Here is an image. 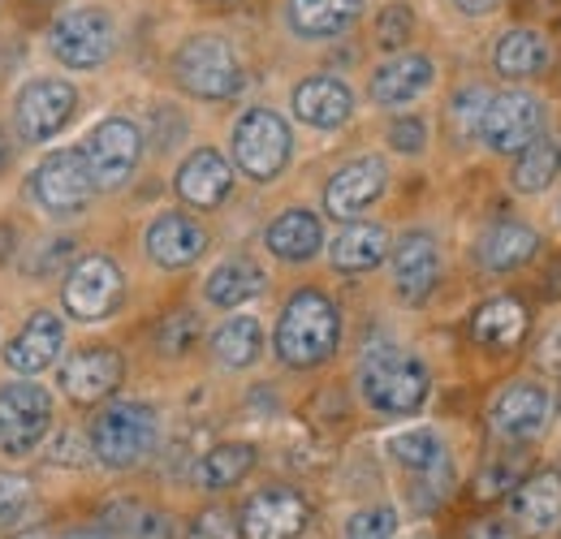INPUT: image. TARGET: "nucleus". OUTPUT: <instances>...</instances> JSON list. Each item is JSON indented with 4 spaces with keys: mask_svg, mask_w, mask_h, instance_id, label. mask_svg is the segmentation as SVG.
<instances>
[{
    "mask_svg": "<svg viewBox=\"0 0 561 539\" xmlns=\"http://www.w3.org/2000/svg\"><path fill=\"white\" fill-rule=\"evenodd\" d=\"M358 389L376 414H415L432 393V376L411 349L371 341L358 358Z\"/></svg>",
    "mask_w": 561,
    "mask_h": 539,
    "instance_id": "obj_1",
    "label": "nucleus"
},
{
    "mask_svg": "<svg viewBox=\"0 0 561 539\" xmlns=\"http://www.w3.org/2000/svg\"><path fill=\"white\" fill-rule=\"evenodd\" d=\"M342 341V316L320 289H302L285 302L277 320V358L285 367H320Z\"/></svg>",
    "mask_w": 561,
    "mask_h": 539,
    "instance_id": "obj_2",
    "label": "nucleus"
},
{
    "mask_svg": "<svg viewBox=\"0 0 561 539\" xmlns=\"http://www.w3.org/2000/svg\"><path fill=\"white\" fill-rule=\"evenodd\" d=\"M91 458L108 471H130L156 449L160 440V414L147 402H113L91 423Z\"/></svg>",
    "mask_w": 561,
    "mask_h": 539,
    "instance_id": "obj_3",
    "label": "nucleus"
},
{
    "mask_svg": "<svg viewBox=\"0 0 561 539\" xmlns=\"http://www.w3.org/2000/svg\"><path fill=\"white\" fill-rule=\"evenodd\" d=\"M178 82L199 100H233L242 91V61L220 35H195L173 57Z\"/></svg>",
    "mask_w": 561,
    "mask_h": 539,
    "instance_id": "obj_4",
    "label": "nucleus"
},
{
    "mask_svg": "<svg viewBox=\"0 0 561 539\" xmlns=\"http://www.w3.org/2000/svg\"><path fill=\"white\" fill-rule=\"evenodd\" d=\"M294 151V138L285 117H277L273 108H251L238 117L233 126V164L251 177V182H273L285 173Z\"/></svg>",
    "mask_w": 561,
    "mask_h": 539,
    "instance_id": "obj_5",
    "label": "nucleus"
},
{
    "mask_svg": "<svg viewBox=\"0 0 561 539\" xmlns=\"http://www.w3.org/2000/svg\"><path fill=\"white\" fill-rule=\"evenodd\" d=\"M53 427V398L48 389L31 380H13L0 389V454L4 458H26L44 445Z\"/></svg>",
    "mask_w": 561,
    "mask_h": 539,
    "instance_id": "obj_6",
    "label": "nucleus"
},
{
    "mask_svg": "<svg viewBox=\"0 0 561 539\" xmlns=\"http://www.w3.org/2000/svg\"><path fill=\"white\" fill-rule=\"evenodd\" d=\"M48 44H53V57H57L61 66L100 69L113 57V48H117V22H113L104 9L82 4V9H70V13H61V18L53 22Z\"/></svg>",
    "mask_w": 561,
    "mask_h": 539,
    "instance_id": "obj_7",
    "label": "nucleus"
},
{
    "mask_svg": "<svg viewBox=\"0 0 561 539\" xmlns=\"http://www.w3.org/2000/svg\"><path fill=\"white\" fill-rule=\"evenodd\" d=\"M95 195V182H91V169H87V156L82 151H48L35 173H31V199L39 203L44 211L53 216H73L82 211Z\"/></svg>",
    "mask_w": 561,
    "mask_h": 539,
    "instance_id": "obj_8",
    "label": "nucleus"
},
{
    "mask_svg": "<svg viewBox=\"0 0 561 539\" xmlns=\"http://www.w3.org/2000/svg\"><path fill=\"white\" fill-rule=\"evenodd\" d=\"M73 113H78V91L66 78H35L18 91L13 126H18V138L26 142H48L70 126Z\"/></svg>",
    "mask_w": 561,
    "mask_h": 539,
    "instance_id": "obj_9",
    "label": "nucleus"
},
{
    "mask_svg": "<svg viewBox=\"0 0 561 539\" xmlns=\"http://www.w3.org/2000/svg\"><path fill=\"white\" fill-rule=\"evenodd\" d=\"M126 294V280H122V268L108 260V255H87L78 260L61 285V302L73 320L82 324H95V320H108L117 311Z\"/></svg>",
    "mask_w": 561,
    "mask_h": 539,
    "instance_id": "obj_10",
    "label": "nucleus"
},
{
    "mask_svg": "<svg viewBox=\"0 0 561 539\" xmlns=\"http://www.w3.org/2000/svg\"><path fill=\"white\" fill-rule=\"evenodd\" d=\"M82 156H87V169H91L95 191H117V186L130 182V173L139 169V156H142L139 126L126 122V117L100 122V126L87 135Z\"/></svg>",
    "mask_w": 561,
    "mask_h": 539,
    "instance_id": "obj_11",
    "label": "nucleus"
},
{
    "mask_svg": "<svg viewBox=\"0 0 561 539\" xmlns=\"http://www.w3.org/2000/svg\"><path fill=\"white\" fill-rule=\"evenodd\" d=\"M540 126H545V113H540L536 95L501 91V95H489V108H484V122H480V138L489 142L492 151H501V156H518L523 147H531L540 138Z\"/></svg>",
    "mask_w": 561,
    "mask_h": 539,
    "instance_id": "obj_12",
    "label": "nucleus"
},
{
    "mask_svg": "<svg viewBox=\"0 0 561 539\" xmlns=\"http://www.w3.org/2000/svg\"><path fill=\"white\" fill-rule=\"evenodd\" d=\"M389 186V169L380 156H358L351 164H342L329 186H324V211L333 220H358L371 203L385 195Z\"/></svg>",
    "mask_w": 561,
    "mask_h": 539,
    "instance_id": "obj_13",
    "label": "nucleus"
},
{
    "mask_svg": "<svg viewBox=\"0 0 561 539\" xmlns=\"http://www.w3.org/2000/svg\"><path fill=\"white\" fill-rule=\"evenodd\" d=\"M307 501L294 488H264L242 505V539H298L307 531Z\"/></svg>",
    "mask_w": 561,
    "mask_h": 539,
    "instance_id": "obj_14",
    "label": "nucleus"
},
{
    "mask_svg": "<svg viewBox=\"0 0 561 539\" xmlns=\"http://www.w3.org/2000/svg\"><path fill=\"white\" fill-rule=\"evenodd\" d=\"M510 514H514V531L531 539L553 536L561 527V474L536 471L518 479L514 496H510Z\"/></svg>",
    "mask_w": 561,
    "mask_h": 539,
    "instance_id": "obj_15",
    "label": "nucleus"
},
{
    "mask_svg": "<svg viewBox=\"0 0 561 539\" xmlns=\"http://www.w3.org/2000/svg\"><path fill=\"white\" fill-rule=\"evenodd\" d=\"M142 246H147V260L160 268H191L208 251V233L186 211H164L147 225Z\"/></svg>",
    "mask_w": 561,
    "mask_h": 539,
    "instance_id": "obj_16",
    "label": "nucleus"
},
{
    "mask_svg": "<svg viewBox=\"0 0 561 539\" xmlns=\"http://www.w3.org/2000/svg\"><path fill=\"white\" fill-rule=\"evenodd\" d=\"M122 376H126L122 354L95 345V349H78V354L66 358V367H61V389H66L70 402L91 405V402H104V398L122 385Z\"/></svg>",
    "mask_w": 561,
    "mask_h": 539,
    "instance_id": "obj_17",
    "label": "nucleus"
},
{
    "mask_svg": "<svg viewBox=\"0 0 561 539\" xmlns=\"http://www.w3.org/2000/svg\"><path fill=\"white\" fill-rule=\"evenodd\" d=\"M61 345H66V324L57 311H35L22 333L4 345V363L18 371V376H39L48 371L57 358H61Z\"/></svg>",
    "mask_w": 561,
    "mask_h": 539,
    "instance_id": "obj_18",
    "label": "nucleus"
},
{
    "mask_svg": "<svg viewBox=\"0 0 561 539\" xmlns=\"http://www.w3.org/2000/svg\"><path fill=\"white\" fill-rule=\"evenodd\" d=\"M553 398L540 385H510L492 402V427L501 440H536L549 427Z\"/></svg>",
    "mask_w": 561,
    "mask_h": 539,
    "instance_id": "obj_19",
    "label": "nucleus"
},
{
    "mask_svg": "<svg viewBox=\"0 0 561 539\" xmlns=\"http://www.w3.org/2000/svg\"><path fill=\"white\" fill-rule=\"evenodd\" d=\"M173 186H178L182 203H191V207H220L233 191V169H229V160L220 151L199 147V151H191L182 160Z\"/></svg>",
    "mask_w": 561,
    "mask_h": 539,
    "instance_id": "obj_20",
    "label": "nucleus"
},
{
    "mask_svg": "<svg viewBox=\"0 0 561 539\" xmlns=\"http://www.w3.org/2000/svg\"><path fill=\"white\" fill-rule=\"evenodd\" d=\"M354 113V95L346 82L337 78H307L294 87V117L302 126H316V130H337L346 126Z\"/></svg>",
    "mask_w": 561,
    "mask_h": 539,
    "instance_id": "obj_21",
    "label": "nucleus"
},
{
    "mask_svg": "<svg viewBox=\"0 0 561 539\" xmlns=\"http://www.w3.org/2000/svg\"><path fill=\"white\" fill-rule=\"evenodd\" d=\"M440 280V251L432 233H407L393 246V285L407 302H423Z\"/></svg>",
    "mask_w": 561,
    "mask_h": 539,
    "instance_id": "obj_22",
    "label": "nucleus"
},
{
    "mask_svg": "<svg viewBox=\"0 0 561 539\" xmlns=\"http://www.w3.org/2000/svg\"><path fill=\"white\" fill-rule=\"evenodd\" d=\"M432 78H436V66L427 57H420V53L393 57V61H385L371 73V100L380 108H402V104L420 100L423 91L432 87Z\"/></svg>",
    "mask_w": 561,
    "mask_h": 539,
    "instance_id": "obj_23",
    "label": "nucleus"
},
{
    "mask_svg": "<svg viewBox=\"0 0 561 539\" xmlns=\"http://www.w3.org/2000/svg\"><path fill=\"white\" fill-rule=\"evenodd\" d=\"M264 242H268V251H273L277 260H285V264H307V260L324 246L320 216L307 211V207H289V211H280L277 220L268 225Z\"/></svg>",
    "mask_w": 561,
    "mask_h": 539,
    "instance_id": "obj_24",
    "label": "nucleus"
},
{
    "mask_svg": "<svg viewBox=\"0 0 561 539\" xmlns=\"http://www.w3.org/2000/svg\"><path fill=\"white\" fill-rule=\"evenodd\" d=\"M536 251H540V233L531 225L501 220V225H492L489 233H484V242H480V264L489 272H514L523 268V264H531Z\"/></svg>",
    "mask_w": 561,
    "mask_h": 539,
    "instance_id": "obj_25",
    "label": "nucleus"
},
{
    "mask_svg": "<svg viewBox=\"0 0 561 539\" xmlns=\"http://www.w3.org/2000/svg\"><path fill=\"white\" fill-rule=\"evenodd\" d=\"M385 255H389V233L380 229V225H346L337 238H333V246H329V260H333V268L346 272V276H358V272H371L376 264H385Z\"/></svg>",
    "mask_w": 561,
    "mask_h": 539,
    "instance_id": "obj_26",
    "label": "nucleus"
},
{
    "mask_svg": "<svg viewBox=\"0 0 561 539\" xmlns=\"http://www.w3.org/2000/svg\"><path fill=\"white\" fill-rule=\"evenodd\" d=\"M363 0H289V26L302 39H333L358 18Z\"/></svg>",
    "mask_w": 561,
    "mask_h": 539,
    "instance_id": "obj_27",
    "label": "nucleus"
},
{
    "mask_svg": "<svg viewBox=\"0 0 561 539\" xmlns=\"http://www.w3.org/2000/svg\"><path fill=\"white\" fill-rule=\"evenodd\" d=\"M260 289H264V272H260V264H251V260H225V264H216L208 272V285H204L208 302L220 307V311L247 307L251 298H260Z\"/></svg>",
    "mask_w": 561,
    "mask_h": 539,
    "instance_id": "obj_28",
    "label": "nucleus"
},
{
    "mask_svg": "<svg viewBox=\"0 0 561 539\" xmlns=\"http://www.w3.org/2000/svg\"><path fill=\"white\" fill-rule=\"evenodd\" d=\"M553 61V53H549V44L536 35V31H505L501 39H496V48H492V66L501 78H536V73H545Z\"/></svg>",
    "mask_w": 561,
    "mask_h": 539,
    "instance_id": "obj_29",
    "label": "nucleus"
},
{
    "mask_svg": "<svg viewBox=\"0 0 561 539\" xmlns=\"http://www.w3.org/2000/svg\"><path fill=\"white\" fill-rule=\"evenodd\" d=\"M471 333H476V341L492 345V349H510V345H518V341L527 337V307H523L518 298H510V294L489 298V302L476 311Z\"/></svg>",
    "mask_w": 561,
    "mask_h": 539,
    "instance_id": "obj_30",
    "label": "nucleus"
},
{
    "mask_svg": "<svg viewBox=\"0 0 561 539\" xmlns=\"http://www.w3.org/2000/svg\"><path fill=\"white\" fill-rule=\"evenodd\" d=\"M251 471H255V445L225 440V445H211L208 454L195 462V483L208 488V492H225V488L242 483Z\"/></svg>",
    "mask_w": 561,
    "mask_h": 539,
    "instance_id": "obj_31",
    "label": "nucleus"
},
{
    "mask_svg": "<svg viewBox=\"0 0 561 539\" xmlns=\"http://www.w3.org/2000/svg\"><path fill=\"white\" fill-rule=\"evenodd\" d=\"M558 173H561V142L558 138H536L531 147L518 151L510 182H514L518 195H545L558 182Z\"/></svg>",
    "mask_w": 561,
    "mask_h": 539,
    "instance_id": "obj_32",
    "label": "nucleus"
},
{
    "mask_svg": "<svg viewBox=\"0 0 561 539\" xmlns=\"http://www.w3.org/2000/svg\"><path fill=\"white\" fill-rule=\"evenodd\" d=\"M211 354H216V363H225V367H233V371L251 367V363L264 354V329H260V320H251V316L225 320V324L211 333Z\"/></svg>",
    "mask_w": 561,
    "mask_h": 539,
    "instance_id": "obj_33",
    "label": "nucleus"
},
{
    "mask_svg": "<svg viewBox=\"0 0 561 539\" xmlns=\"http://www.w3.org/2000/svg\"><path fill=\"white\" fill-rule=\"evenodd\" d=\"M389 454L398 467L415 474H445L449 479V458H445V445L432 427H411V432H398L389 440Z\"/></svg>",
    "mask_w": 561,
    "mask_h": 539,
    "instance_id": "obj_34",
    "label": "nucleus"
},
{
    "mask_svg": "<svg viewBox=\"0 0 561 539\" xmlns=\"http://www.w3.org/2000/svg\"><path fill=\"white\" fill-rule=\"evenodd\" d=\"M35 509V488L22 474L0 471V531H18Z\"/></svg>",
    "mask_w": 561,
    "mask_h": 539,
    "instance_id": "obj_35",
    "label": "nucleus"
},
{
    "mask_svg": "<svg viewBox=\"0 0 561 539\" xmlns=\"http://www.w3.org/2000/svg\"><path fill=\"white\" fill-rule=\"evenodd\" d=\"M398 536V509L389 505H371V509H358L346 523V539H393Z\"/></svg>",
    "mask_w": 561,
    "mask_h": 539,
    "instance_id": "obj_36",
    "label": "nucleus"
},
{
    "mask_svg": "<svg viewBox=\"0 0 561 539\" xmlns=\"http://www.w3.org/2000/svg\"><path fill=\"white\" fill-rule=\"evenodd\" d=\"M411 31H415V13H411L407 4L380 9V18H376V39H380L385 48H402V44L411 39Z\"/></svg>",
    "mask_w": 561,
    "mask_h": 539,
    "instance_id": "obj_37",
    "label": "nucleus"
},
{
    "mask_svg": "<svg viewBox=\"0 0 561 539\" xmlns=\"http://www.w3.org/2000/svg\"><path fill=\"white\" fill-rule=\"evenodd\" d=\"M484 108H489V91H480V87H471V91H462V95H454V126H458V135H480V122H484Z\"/></svg>",
    "mask_w": 561,
    "mask_h": 539,
    "instance_id": "obj_38",
    "label": "nucleus"
},
{
    "mask_svg": "<svg viewBox=\"0 0 561 539\" xmlns=\"http://www.w3.org/2000/svg\"><path fill=\"white\" fill-rule=\"evenodd\" d=\"M195 337H199V324H195V316H191V311L169 316V320L160 324V333H156V341H160V349H164V354H182V349H191Z\"/></svg>",
    "mask_w": 561,
    "mask_h": 539,
    "instance_id": "obj_39",
    "label": "nucleus"
},
{
    "mask_svg": "<svg viewBox=\"0 0 561 539\" xmlns=\"http://www.w3.org/2000/svg\"><path fill=\"white\" fill-rule=\"evenodd\" d=\"M186 539H242V527H238L233 514H225V509H204V514L191 523Z\"/></svg>",
    "mask_w": 561,
    "mask_h": 539,
    "instance_id": "obj_40",
    "label": "nucleus"
},
{
    "mask_svg": "<svg viewBox=\"0 0 561 539\" xmlns=\"http://www.w3.org/2000/svg\"><path fill=\"white\" fill-rule=\"evenodd\" d=\"M87 458H91V440H82L78 432H61L48 445V462H57V467H82Z\"/></svg>",
    "mask_w": 561,
    "mask_h": 539,
    "instance_id": "obj_41",
    "label": "nucleus"
},
{
    "mask_svg": "<svg viewBox=\"0 0 561 539\" xmlns=\"http://www.w3.org/2000/svg\"><path fill=\"white\" fill-rule=\"evenodd\" d=\"M389 142H393V151H402V156H420L423 147H427V126H423L420 117L393 122V126H389Z\"/></svg>",
    "mask_w": 561,
    "mask_h": 539,
    "instance_id": "obj_42",
    "label": "nucleus"
},
{
    "mask_svg": "<svg viewBox=\"0 0 561 539\" xmlns=\"http://www.w3.org/2000/svg\"><path fill=\"white\" fill-rule=\"evenodd\" d=\"M66 255H70V238H57V242H53V251L44 246L39 264H31V272H35V276H44V268H57V264H61Z\"/></svg>",
    "mask_w": 561,
    "mask_h": 539,
    "instance_id": "obj_43",
    "label": "nucleus"
},
{
    "mask_svg": "<svg viewBox=\"0 0 561 539\" xmlns=\"http://www.w3.org/2000/svg\"><path fill=\"white\" fill-rule=\"evenodd\" d=\"M467 539H518V531L514 527H505V523H480V527H471V536Z\"/></svg>",
    "mask_w": 561,
    "mask_h": 539,
    "instance_id": "obj_44",
    "label": "nucleus"
},
{
    "mask_svg": "<svg viewBox=\"0 0 561 539\" xmlns=\"http://www.w3.org/2000/svg\"><path fill=\"white\" fill-rule=\"evenodd\" d=\"M13 160H18V147H13V135H9L4 126H0V177L9 173V164H13Z\"/></svg>",
    "mask_w": 561,
    "mask_h": 539,
    "instance_id": "obj_45",
    "label": "nucleus"
},
{
    "mask_svg": "<svg viewBox=\"0 0 561 539\" xmlns=\"http://www.w3.org/2000/svg\"><path fill=\"white\" fill-rule=\"evenodd\" d=\"M454 4H458L462 13H492L501 0H454Z\"/></svg>",
    "mask_w": 561,
    "mask_h": 539,
    "instance_id": "obj_46",
    "label": "nucleus"
},
{
    "mask_svg": "<svg viewBox=\"0 0 561 539\" xmlns=\"http://www.w3.org/2000/svg\"><path fill=\"white\" fill-rule=\"evenodd\" d=\"M57 539H113L108 531H100V527H78V531H66V536Z\"/></svg>",
    "mask_w": 561,
    "mask_h": 539,
    "instance_id": "obj_47",
    "label": "nucleus"
},
{
    "mask_svg": "<svg viewBox=\"0 0 561 539\" xmlns=\"http://www.w3.org/2000/svg\"><path fill=\"white\" fill-rule=\"evenodd\" d=\"M22 539H44V536H22Z\"/></svg>",
    "mask_w": 561,
    "mask_h": 539,
    "instance_id": "obj_48",
    "label": "nucleus"
},
{
    "mask_svg": "<svg viewBox=\"0 0 561 539\" xmlns=\"http://www.w3.org/2000/svg\"><path fill=\"white\" fill-rule=\"evenodd\" d=\"M558 410H561V389H558Z\"/></svg>",
    "mask_w": 561,
    "mask_h": 539,
    "instance_id": "obj_49",
    "label": "nucleus"
}]
</instances>
